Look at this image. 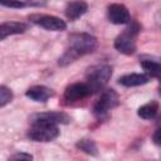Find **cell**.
<instances>
[{
    "instance_id": "obj_6",
    "label": "cell",
    "mask_w": 161,
    "mask_h": 161,
    "mask_svg": "<svg viewBox=\"0 0 161 161\" xmlns=\"http://www.w3.org/2000/svg\"><path fill=\"white\" fill-rule=\"evenodd\" d=\"M117 104H118V94L113 89H108L102 93L101 98L94 104L93 112L96 116H102L106 114L109 109L114 108Z\"/></svg>"
},
{
    "instance_id": "obj_20",
    "label": "cell",
    "mask_w": 161,
    "mask_h": 161,
    "mask_svg": "<svg viewBox=\"0 0 161 161\" xmlns=\"http://www.w3.org/2000/svg\"><path fill=\"white\" fill-rule=\"evenodd\" d=\"M152 140H153V142L156 145H161V128H158V130L155 131V133L152 136Z\"/></svg>"
},
{
    "instance_id": "obj_11",
    "label": "cell",
    "mask_w": 161,
    "mask_h": 161,
    "mask_svg": "<svg viewBox=\"0 0 161 161\" xmlns=\"http://www.w3.org/2000/svg\"><path fill=\"white\" fill-rule=\"evenodd\" d=\"M26 24L20 21H5L0 25V39L4 40L9 35L21 34L26 30Z\"/></svg>"
},
{
    "instance_id": "obj_15",
    "label": "cell",
    "mask_w": 161,
    "mask_h": 161,
    "mask_svg": "<svg viewBox=\"0 0 161 161\" xmlns=\"http://www.w3.org/2000/svg\"><path fill=\"white\" fill-rule=\"evenodd\" d=\"M141 67L146 70L148 77H157L161 80V65L153 60H143L141 62Z\"/></svg>"
},
{
    "instance_id": "obj_5",
    "label": "cell",
    "mask_w": 161,
    "mask_h": 161,
    "mask_svg": "<svg viewBox=\"0 0 161 161\" xmlns=\"http://www.w3.org/2000/svg\"><path fill=\"white\" fill-rule=\"evenodd\" d=\"M29 20L34 24L40 25L42 28L52 31H62L65 30L67 24L64 20H62L58 16L48 15V14H33L29 16Z\"/></svg>"
},
{
    "instance_id": "obj_4",
    "label": "cell",
    "mask_w": 161,
    "mask_h": 161,
    "mask_svg": "<svg viewBox=\"0 0 161 161\" xmlns=\"http://www.w3.org/2000/svg\"><path fill=\"white\" fill-rule=\"evenodd\" d=\"M140 30V26L137 23H135L133 25H131L130 28H127L122 34H119L116 40H114V48L126 55H131L135 53L136 50V35Z\"/></svg>"
},
{
    "instance_id": "obj_3",
    "label": "cell",
    "mask_w": 161,
    "mask_h": 161,
    "mask_svg": "<svg viewBox=\"0 0 161 161\" xmlns=\"http://www.w3.org/2000/svg\"><path fill=\"white\" fill-rule=\"evenodd\" d=\"M59 135V128L55 125L35 121L29 128L28 136L36 142H50Z\"/></svg>"
},
{
    "instance_id": "obj_7",
    "label": "cell",
    "mask_w": 161,
    "mask_h": 161,
    "mask_svg": "<svg viewBox=\"0 0 161 161\" xmlns=\"http://www.w3.org/2000/svg\"><path fill=\"white\" fill-rule=\"evenodd\" d=\"M108 19L111 23L121 25L130 21L128 9L123 4H111L108 5Z\"/></svg>"
},
{
    "instance_id": "obj_12",
    "label": "cell",
    "mask_w": 161,
    "mask_h": 161,
    "mask_svg": "<svg viewBox=\"0 0 161 161\" xmlns=\"http://www.w3.org/2000/svg\"><path fill=\"white\" fill-rule=\"evenodd\" d=\"M148 80H150V77L147 74L131 73V74H125V75L119 77L118 83L125 87H136V86L146 84Z\"/></svg>"
},
{
    "instance_id": "obj_17",
    "label": "cell",
    "mask_w": 161,
    "mask_h": 161,
    "mask_svg": "<svg viewBox=\"0 0 161 161\" xmlns=\"http://www.w3.org/2000/svg\"><path fill=\"white\" fill-rule=\"evenodd\" d=\"M13 99V92L6 86H0V107H4Z\"/></svg>"
},
{
    "instance_id": "obj_1",
    "label": "cell",
    "mask_w": 161,
    "mask_h": 161,
    "mask_svg": "<svg viewBox=\"0 0 161 161\" xmlns=\"http://www.w3.org/2000/svg\"><path fill=\"white\" fill-rule=\"evenodd\" d=\"M97 48V39L87 33H75L69 36L68 49L59 59L60 65H67L77 58L94 52Z\"/></svg>"
},
{
    "instance_id": "obj_19",
    "label": "cell",
    "mask_w": 161,
    "mask_h": 161,
    "mask_svg": "<svg viewBox=\"0 0 161 161\" xmlns=\"http://www.w3.org/2000/svg\"><path fill=\"white\" fill-rule=\"evenodd\" d=\"M0 4L3 6H6V8H16V9L29 5V3H25V1H4V0L0 1Z\"/></svg>"
},
{
    "instance_id": "obj_9",
    "label": "cell",
    "mask_w": 161,
    "mask_h": 161,
    "mask_svg": "<svg viewBox=\"0 0 161 161\" xmlns=\"http://www.w3.org/2000/svg\"><path fill=\"white\" fill-rule=\"evenodd\" d=\"M92 92L88 88L86 83H73L67 87L64 92V98L69 102H75L78 99H82L87 96H89Z\"/></svg>"
},
{
    "instance_id": "obj_2",
    "label": "cell",
    "mask_w": 161,
    "mask_h": 161,
    "mask_svg": "<svg viewBox=\"0 0 161 161\" xmlns=\"http://www.w3.org/2000/svg\"><path fill=\"white\" fill-rule=\"evenodd\" d=\"M112 75V68L109 65H97L92 69H89L87 74V82L86 84L91 89V92H97L102 89L109 80Z\"/></svg>"
},
{
    "instance_id": "obj_14",
    "label": "cell",
    "mask_w": 161,
    "mask_h": 161,
    "mask_svg": "<svg viewBox=\"0 0 161 161\" xmlns=\"http://www.w3.org/2000/svg\"><path fill=\"white\" fill-rule=\"evenodd\" d=\"M158 111V103L156 101H151L143 106H141L137 111V114L143 119H151L156 116Z\"/></svg>"
},
{
    "instance_id": "obj_22",
    "label": "cell",
    "mask_w": 161,
    "mask_h": 161,
    "mask_svg": "<svg viewBox=\"0 0 161 161\" xmlns=\"http://www.w3.org/2000/svg\"><path fill=\"white\" fill-rule=\"evenodd\" d=\"M160 94H161V88H160Z\"/></svg>"
},
{
    "instance_id": "obj_8",
    "label": "cell",
    "mask_w": 161,
    "mask_h": 161,
    "mask_svg": "<svg viewBox=\"0 0 161 161\" xmlns=\"http://www.w3.org/2000/svg\"><path fill=\"white\" fill-rule=\"evenodd\" d=\"M33 122H45L50 125H58V123H68L70 121V117L64 112H44V113H36L31 117Z\"/></svg>"
},
{
    "instance_id": "obj_18",
    "label": "cell",
    "mask_w": 161,
    "mask_h": 161,
    "mask_svg": "<svg viewBox=\"0 0 161 161\" xmlns=\"http://www.w3.org/2000/svg\"><path fill=\"white\" fill-rule=\"evenodd\" d=\"M11 161H33V156L26 152H16L11 156Z\"/></svg>"
},
{
    "instance_id": "obj_13",
    "label": "cell",
    "mask_w": 161,
    "mask_h": 161,
    "mask_svg": "<svg viewBox=\"0 0 161 161\" xmlns=\"http://www.w3.org/2000/svg\"><path fill=\"white\" fill-rule=\"evenodd\" d=\"M88 10V5L84 1H72L67 4L65 8V15L69 20H75L80 18L86 11Z\"/></svg>"
},
{
    "instance_id": "obj_21",
    "label": "cell",
    "mask_w": 161,
    "mask_h": 161,
    "mask_svg": "<svg viewBox=\"0 0 161 161\" xmlns=\"http://www.w3.org/2000/svg\"><path fill=\"white\" fill-rule=\"evenodd\" d=\"M153 19H155V24H156V26L161 30V9H158V10L155 13Z\"/></svg>"
},
{
    "instance_id": "obj_16",
    "label": "cell",
    "mask_w": 161,
    "mask_h": 161,
    "mask_svg": "<svg viewBox=\"0 0 161 161\" xmlns=\"http://www.w3.org/2000/svg\"><path fill=\"white\" fill-rule=\"evenodd\" d=\"M77 147L80 151H83V152H86L88 155H92V156L97 155V146L92 140H86V138L84 140H79L77 142Z\"/></svg>"
},
{
    "instance_id": "obj_10",
    "label": "cell",
    "mask_w": 161,
    "mask_h": 161,
    "mask_svg": "<svg viewBox=\"0 0 161 161\" xmlns=\"http://www.w3.org/2000/svg\"><path fill=\"white\" fill-rule=\"evenodd\" d=\"M25 96L35 102H47L53 96V91L45 86H33L25 92Z\"/></svg>"
}]
</instances>
